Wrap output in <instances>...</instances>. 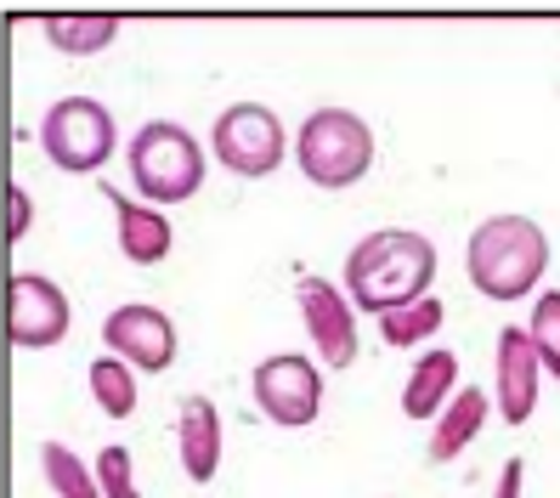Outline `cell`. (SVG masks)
<instances>
[{
	"label": "cell",
	"mask_w": 560,
	"mask_h": 498,
	"mask_svg": "<svg viewBox=\"0 0 560 498\" xmlns=\"http://www.w3.org/2000/svg\"><path fill=\"white\" fill-rule=\"evenodd\" d=\"M436 278V244L413 227H380L357 239L346 255V294L357 312H397L408 301H424Z\"/></svg>",
	"instance_id": "1"
},
{
	"label": "cell",
	"mask_w": 560,
	"mask_h": 498,
	"mask_svg": "<svg viewBox=\"0 0 560 498\" xmlns=\"http://www.w3.org/2000/svg\"><path fill=\"white\" fill-rule=\"evenodd\" d=\"M465 273L487 301H526L549 273V232L533 216H487L465 244Z\"/></svg>",
	"instance_id": "2"
},
{
	"label": "cell",
	"mask_w": 560,
	"mask_h": 498,
	"mask_svg": "<svg viewBox=\"0 0 560 498\" xmlns=\"http://www.w3.org/2000/svg\"><path fill=\"white\" fill-rule=\"evenodd\" d=\"M125 164H130V182H137L142 205L164 210V205H187L192 193L205 187V148L187 125H171V119H148L137 137L125 148Z\"/></svg>",
	"instance_id": "3"
},
{
	"label": "cell",
	"mask_w": 560,
	"mask_h": 498,
	"mask_svg": "<svg viewBox=\"0 0 560 498\" xmlns=\"http://www.w3.org/2000/svg\"><path fill=\"white\" fill-rule=\"evenodd\" d=\"M294 164L312 187H357L362 176L374 171V130L362 114L351 108H317L306 114L301 137H294Z\"/></svg>",
	"instance_id": "4"
},
{
	"label": "cell",
	"mask_w": 560,
	"mask_h": 498,
	"mask_svg": "<svg viewBox=\"0 0 560 498\" xmlns=\"http://www.w3.org/2000/svg\"><path fill=\"white\" fill-rule=\"evenodd\" d=\"M40 148H46V159L57 164V171L91 176L114 159L119 125L96 96H62V103H51L46 119H40Z\"/></svg>",
	"instance_id": "5"
},
{
	"label": "cell",
	"mask_w": 560,
	"mask_h": 498,
	"mask_svg": "<svg viewBox=\"0 0 560 498\" xmlns=\"http://www.w3.org/2000/svg\"><path fill=\"white\" fill-rule=\"evenodd\" d=\"M210 148H215V164L233 171L244 182H260L283 164V119L267 108V103H233L215 114V130H210Z\"/></svg>",
	"instance_id": "6"
},
{
	"label": "cell",
	"mask_w": 560,
	"mask_h": 498,
	"mask_svg": "<svg viewBox=\"0 0 560 498\" xmlns=\"http://www.w3.org/2000/svg\"><path fill=\"white\" fill-rule=\"evenodd\" d=\"M74 323V306L46 273H18L7 283V340L18 351H51L62 346Z\"/></svg>",
	"instance_id": "7"
},
{
	"label": "cell",
	"mask_w": 560,
	"mask_h": 498,
	"mask_svg": "<svg viewBox=\"0 0 560 498\" xmlns=\"http://www.w3.org/2000/svg\"><path fill=\"white\" fill-rule=\"evenodd\" d=\"M255 403H260V414H267L272 425H283V430L312 425L323 414V374H317V362L294 357V351L267 357L255 369Z\"/></svg>",
	"instance_id": "8"
},
{
	"label": "cell",
	"mask_w": 560,
	"mask_h": 498,
	"mask_svg": "<svg viewBox=\"0 0 560 498\" xmlns=\"http://www.w3.org/2000/svg\"><path fill=\"white\" fill-rule=\"evenodd\" d=\"M103 346L108 357L130 362L137 374H164L176 362V323L148 301H130L103 317Z\"/></svg>",
	"instance_id": "9"
},
{
	"label": "cell",
	"mask_w": 560,
	"mask_h": 498,
	"mask_svg": "<svg viewBox=\"0 0 560 498\" xmlns=\"http://www.w3.org/2000/svg\"><path fill=\"white\" fill-rule=\"evenodd\" d=\"M294 301H301V323H306L317 357L328 362V369H351L357 362V306H351V294L340 283H328V278H301Z\"/></svg>",
	"instance_id": "10"
},
{
	"label": "cell",
	"mask_w": 560,
	"mask_h": 498,
	"mask_svg": "<svg viewBox=\"0 0 560 498\" xmlns=\"http://www.w3.org/2000/svg\"><path fill=\"white\" fill-rule=\"evenodd\" d=\"M538 380H544V362L533 351V335L521 323L499 328V357H492V403H499L504 425H526L538 408Z\"/></svg>",
	"instance_id": "11"
},
{
	"label": "cell",
	"mask_w": 560,
	"mask_h": 498,
	"mask_svg": "<svg viewBox=\"0 0 560 498\" xmlns=\"http://www.w3.org/2000/svg\"><path fill=\"white\" fill-rule=\"evenodd\" d=\"M176 453L187 482H215L221 471V414L210 396H187L176 414Z\"/></svg>",
	"instance_id": "12"
},
{
	"label": "cell",
	"mask_w": 560,
	"mask_h": 498,
	"mask_svg": "<svg viewBox=\"0 0 560 498\" xmlns=\"http://www.w3.org/2000/svg\"><path fill=\"white\" fill-rule=\"evenodd\" d=\"M458 396V351L436 346L424 351L413 369H408V385H402V414L408 419H442V408Z\"/></svg>",
	"instance_id": "13"
},
{
	"label": "cell",
	"mask_w": 560,
	"mask_h": 498,
	"mask_svg": "<svg viewBox=\"0 0 560 498\" xmlns=\"http://www.w3.org/2000/svg\"><path fill=\"white\" fill-rule=\"evenodd\" d=\"M114 205H119V250H125V260L130 267H159L176 244L171 216L142 205V198H119V193H114Z\"/></svg>",
	"instance_id": "14"
},
{
	"label": "cell",
	"mask_w": 560,
	"mask_h": 498,
	"mask_svg": "<svg viewBox=\"0 0 560 498\" xmlns=\"http://www.w3.org/2000/svg\"><path fill=\"white\" fill-rule=\"evenodd\" d=\"M481 425H487V391L458 385V396L442 408V419L431 430V442H424V459H431V464H453L458 453L481 437Z\"/></svg>",
	"instance_id": "15"
},
{
	"label": "cell",
	"mask_w": 560,
	"mask_h": 498,
	"mask_svg": "<svg viewBox=\"0 0 560 498\" xmlns=\"http://www.w3.org/2000/svg\"><path fill=\"white\" fill-rule=\"evenodd\" d=\"M46 28V40L57 51H69V57H96V51H108L119 40V12H46L40 18Z\"/></svg>",
	"instance_id": "16"
},
{
	"label": "cell",
	"mask_w": 560,
	"mask_h": 498,
	"mask_svg": "<svg viewBox=\"0 0 560 498\" xmlns=\"http://www.w3.org/2000/svg\"><path fill=\"white\" fill-rule=\"evenodd\" d=\"M40 471H46L57 498H103L96 464H85L74 448H62V442H40Z\"/></svg>",
	"instance_id": "17"
},
{
	"label": "cell",
	"mask_w": 560,
	"mask_h": 498,
	"mask_svg": "<svg viewBox=\"0 0 560 498\" xmlns=\"http://www.w3.org/2000/svg\"><path fill=\"white\" fill-rule=\"evenodd\" d=\"M442 317H447V306L436 301V294H424V301H408V306H397V312H385L380 317V335H385V346H397V351H408V346H424L442 328Z\"/></svg>",
	"instance_id": "18"
},
{
	"label": "cell",
	"mask_w": 560,
	"mask_h": 498,
	"mask_svg": "<svg viewBox=\"0 0 560 498\" xmlns=\"http://www.w3.org/2000/svg\"><path fill=\"white\" fill-rule=\"evenodd\" d=\"M91 391H96V408H103L108 419H130L137 414V369L119 357H96L91 362Z\"/></svg>",
	"instance_id": "19"
},
{
	"label": "cell",
	"mask_w": 560,
	"mask_h": 498,
	"mask_svg": "<svg viewBox=\"0 0 560 498\" xmlns=\"http://www.w3.org/2000/svg\"><path fill=\"white\" fill-rule=\"evenodd\" d=\"M526 335H533V351H538V362H544V374L560 380V289H544V294H538Z\"/></svg>",
	"instance_id": "20"
},
{
	"label": "cell",
	"mask_w": 560,
	"mask_h": 498,
	"mask_svg": "<svg viewBox=\"0 0 560 498\" xmlns=\"http://www.w3.org/2000/svg\"><path fill=\"white\" fill-rule=\"evenodd\" d=\"M96 482H103V498H142L137 493V464H130V453L119 442L96 453Z\"/></svg>",
	"instance_id": "21"
},
{
	"label": "cell",
	"mask_w": 560,
	"mask_h": 498,
	"mask_svg": "<svg viewBox=\"0 0 560 498\" xmlns=\"http://www.w3.org/2000/svg\"><path fill=\"white\" fill-rule=\"evenodd\" d=\"M28 221H35V198H28L18 182H7V244H23Z\"/></svg>",
	"instance_id": "22"
},
{
	"label": "cell",
	"mask_w": 560,
	"mask_h": 498,
	"mask_svg": "<svg viewBox=\"0 0 560 498\" xmlns=\"http://www.w3.org/2000/svg\"><path fill=\"white\" fill-rule=\"evenodd\" d=\"M521 476H526V464H521V459H504V471H499V487H492V498H521Z\"/></svg>",
	"instance_id": "23"
}]
</instances>
